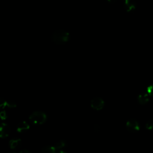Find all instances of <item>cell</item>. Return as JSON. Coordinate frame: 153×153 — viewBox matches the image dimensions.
I'll list each match as a JSON object with an SVG mask.
<instances>
[{
  "mask_svg": "<svg viewBox=\"0 0 153 153\" xmlns=\"http://www.w3.org/2000/svg\"><path fill=\"white\" fill-rule=\"evenodd\" d=\"M70 39V34L63 29H58L54 31L51 35V41L56 45H63Z\"/></svg>",
  "mask_w": 153,
  "mask_h": 153,
  "instance_id": "cell-1",
  "label": "cell"
},
{
  "mask_svg": "<svg viewBox=\"0 0 153 153\" xmlns=\"http://www.w3.org/2000/svg\"><path fill=\"white\" fill-rule=\"evenodd\" d=\"M29 120L32 124L41 125L45 122L47 120V115L43 111H35L30 115Z\"/></svg>",
  "mask_w": 153,
  "mask_h": 153,
  "instance_id": "cell-2",
  "label": "cell"
},
{
  "mask_svg": "<svg viewBox=\"0 0 153 153\" xmlns=\"http://www.w3.org/2000/svg\"><path fill=\"white\" fill-rule=\"evenodd\" d=\"M105 105L104 100L99 97H93L90 102L91 107L97 111L101 110Z\"/></svg>",
  "mask_w": 153,
  "mask_h": 153,
  "instance_id": "cell-3",
  "label": "cell"
},
{
  "mask_svg": "<svg viewBox=\"0 0 153 153\" xmlns=\"http://www.w3.org/2000/svg\"><path fill=\"white\" fill-rule=\"evenodd\" d=\"M126 128L131 133H136L140 129V125L137 120L130 119L126 123Z\"/></svg>",
  "mask_w": 153,
  "mask_h": 153,
  "instance_id": "cell-4",
  "label": "cell"
},
{
  "mask_svg": "<svg viewBox=\"0 0 153 153\" xmlns=\"http://www.w3.org/2000/svg\"><path fill=\"white\" fill-rule=\"evenodd\" d=\"M10 133V127L6 123H2L0 129V137L1 138H5L8 137Z\"/></svg>",
  "mask_w": 153,
  "mask_h": 153,
  "instance_id": "cell-5",
  "label": "cell"
},
{
  "mask_svg": "<svg viewBox=\"0 0 153 153\" xmlns=\"http://www.w3.org/2000/svg\"><path fill=\"white\" fill-rule=\"evenodd\" d=\"M149 96H150L148 94V93L146 91L140 93L137 96V98L138 103L140 105H145L147 103L149 100Z\"/></svg>",
  "mask_w": 153,
  "mask_h": 153,
  "instance_id": "cell-6",
  "label": "cell"
},
{
  "mask_svg": "<svg viewBox=\"0 0 153 153\" xmlns=\"http://www.w3.org/2000/svg\"><path fill=\"white\" fill-rule=\"evenodd\" d=\"M123 1L124 8L127 11H131L135 8L136 4L133 0H123Z\"/></svg>",
  "mask_w": 153,
  "mask_h": 153,
  "instance_id": "cell-7",
  "label": "cell"
},
{
  "mask_svg": "<svg viewBox=\"0 0 153 153\" xmlns=\"http://www.w3.org/2000/svg\"><path fill=\"white\" fill-rule=\"evenodd\" d=\"M22 145V140L19 138H13L9 141L10 148L12 149H17Z\"/></svg>",
  "mask_w": 153,
  "mask_h": 153,
  "instance_id": "cell-8",
  "label": "cell"
},
{
  "mask_svg": "<svg viewBox=\"0 0 153 153\" xmlns=\"http://www.w3.org/2000/svg\"><path fill=\"white\" fill-rule=\"evenodd\" d=\"M29 127H30V126L28 124V123L25 121H23L20 122L17 124V132L21 133V132L27 130L28 129H29Z\"/></svg>",
  "mask_w": 153,
  "mask_h": 153,
  "instance_id": "cell-9",
  "label": "cell"
},
{
  "mask_svg": "<svg viewBox=\"0 0 153 153\" xmlns=\"http://www.w3.org/2000/svg\"><path fill=\"white\" fill-rule=\"evenodd\" d=\"M56 151L54 146H46L42 148L41 153H56Z\"/></svg>",
  "mask_w": 153,
  "mask_h": 153,
  "instance_id": "cell-10",
  "label": "cell"
},
{
  "mask_svg": "<svg viewBox=\"0 0 153 153\" xmlns=\"http://www.w3.org/2000/svg\"><path fill=\"white\" fill-rule=\"evenodd\" d=\"M66 145V143L65 140H59L55 143L54 146L55 147L56 150H59L65 147Z\"/></svg>",
  "mask_w": 153,
  "mask_h": 153,
  "instance_id": "cell-11",
  "label": "cell"
},
{
  "mask_svg": "<svg viewBox=\"0 0 153 153\" xmlns=\"http://www.w3.org/2000/svg\"><path fill=\"white\" fill-rule=\"evenodd\" d=\"M16 106H17L16 103L13 100H10L6 102V106H8V108H13L16 107Z\"/></svg>",
  "mask_w": 153,
  "mask_h": 153,
  "instance_id": "cell-12",
  "label": "cell"
},
{
  "mask_svg": "<svg viewBox=\"0 0 153 153\" xmlns=\"http://www.w3.org/2000/svg\"><path fill=\"white\" fill-rule=\"evenodd\" d=\"M146 128L148 130H152L153 129V119H151L148 120L145 125Z\"/></svg>",
  "mask_w": 153,
  "mask_h": 153,
  "instance_id": "cell-13",
  "label": "cell"
},
{
  "mask_svg": "<svg viewBox=\"0 0 153 153\" xmlns=\"http://www.w3.org/2000/svg\"><path fill=\"white\" fill-rule=\"evenodd\" d=\"M146 92L149 96L153 97V84H151L147 87Z\"/></svg>",
  "mask_w": 153,
  "mask_h": 153,
  "instance_id": "cell-14",
  "label": "cell"
},
{
  "mask_svg": "<svg viewBox=\"0 0 153 153\" xmlns=\"http://www.w3.org/2000/svg\"><path fill=\"white\" fill-rule=\"evenodd\" d=\"M7 113L5 111H2L1 113H0V117L2 120H5L7 118Z\"/></svg>",
  "mask_w": 153,
  "mask_h": 153,
  "instance_id": "cell-15",
  "label": "cell"
},
{
  "mask_svg": "<svg viewBox=\"0 0 153 153\" xmlns=\"http://www.w3.org/2000/svg\"><path fill=\"white\" fill-rule=\"evenodd\" d=\"M94 131L96 132H99L100 131V127L99 125L98 124H95L94 126Z\"/></svg>",
  "mask_w": 153,
  "mask_h": 153,
  "instance_id": "cell-16",
  "label": "cell"
},
{
  "mask_svg": "<svg viewBox=\"0 0 153 153\" xmlns=\"http://www.w3.org/2000/svg\"><path fill=\"white\" fill-rule=\"evenodd\" d=\"M19 153H32L30 151H28V150H26V149H23V150H22L20 151Z\"/></svg>",
  "mask_w": 153,
  "mask_h": 153,
  "instance_id": "cell-17",
  "label": "cell"
},
{
  "mask_svg": "<svg viewBox=\"0 0 153 153\" xmlns=\"http://www.w3.org/2000/svg\"><path fill=\"white\" fill-rule=\"evenodd\" d=\"M108 2H111V3H113V2H115L116 1V0H107Z\"/></svg>",
  "mask_w": 153,
  "mask_h": 153,
  "instance_id": "cell-18",
  "label": "cell"
},
{
  "mask_svg": "<svg viewBox=\"0 0 153 153\" xmlns=\"http://www.w3.org/2000/svg\"><path fill=\"white\" fill-rule=\"evenodd\" d=\"M58 153H66L65 151H60Z\"/></svg>",
  "mask_w": 153,
  "mask_h": 153,
  "instance_id": "cell-19",
  "label": "cell"
},
{
  "mask_svg": "<svg viewBox=\"0 0 153 153\" xmlns=\"http://www.w3.org/2000/svg\"><path fill=\"white\" fill-rule=\"evenodd\" d=\"M10 153H16V152H10Z\"/></svg>",
  "mask_w": 153,
  "mask_h": 153,
  "instance_id": "cell-20",
  "label": "cell"
}]
</instances>
